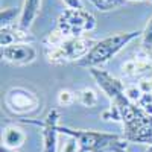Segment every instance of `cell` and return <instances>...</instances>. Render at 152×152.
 I'll return each mask as SVG.
<instances>
[{
	"mask_svg": "<svg viewBox=\"0 0 152 152\" xmlns=\"http://www.w3.org/2000/svg\"><path fill=\"white\" fill-rule=\"evenodd\" d=\"M78 100H79V104L87 107V108H93L97 105L99 102V97H97V93L93 90V88H82V90L78 91Z\"/></svg>",
	"mask_w": 152,
	"mask_h": 152,
	"instance_id": "5bb4252c",
	"label": "cell"
},
{
	"mask_svg": "<svg viewBox=\"0 0 152 152\" xmlns=\"http://www.w3.org/2000/svg\"><path fill=\"white\" fill-rule=\"evenodd\" d=\"M5 107L12 114L28 116L40 108V99L26 87H11L5 93Z\"/></svg>",
	"mask_w": 152,
	"mask_h": 152,
	"instance_id": "52a82bcc",
	"label": "cell"
},
{
	"mask_svg": "<svg viewBox=\"0 0 152 152\" xmlns=\"http://www.w3.org/2000/svg\"><path fill=\"white\" fill-rule=\"evenodd\" d=\"M125 93H126V97H128L132 104H138V100H140V97L143 94V91L140 90V87H138V85H129V87H126Z\"/></svg>",
	"mask_w": 152,
	"mask_h": 152,
	"instance_id": "ffe728a7",
	"label": "cell"
},
{
	"mask_svg": "<svg viewBox=\"0 0 152 152\" xmlns=\"http://www.w3.org/2000/svg\"><path fill=\"white\" fill-rule=\"evenodd\" d=\"M90 75L93 76V79L96 81L97 87L104 91V94H107V97L110 99L111 105H116L120 111L126 110L132 102L126 97V87L123 85V82L120 79H117L116 76H113L111 73L100 70L97 67H91L88 69Z\"/></svg>",
	"mask_w": 152,
	"mask_h": 152,
	"instance_id": "8992f818",
	"label": "cell"
},
{
	"mask_svg": "<svg viewBox=\"0 0 152 152\" xmlns=\"http://www.w3.org/2000/svg\"><path fill=\"white\" fill-rule=\"evenodd\" d=\"M59 134L75 137L79 145V152H131L126 138L119 134L73 129L69 126H59Z\"/></svg>",
	"mask_w": 152,
	"mask_h": 152,
	"instance_id": "6da1fadb",
	"label": "cell"
},
{
	"mask_svg": "<svg viewBox=\"0 0 152 152\" xmlns=\"http://www.w3.org/2000/svg\"><path fill=\"white\" fill-rule=\"evenodd\" d=\"M97 26V21L91 12L87 9H64L61 12L55 29L61 32L66 38H76L84 37L85 32H91Z\"/></svg>",
	"mask_w": 152,
	"mask_h": 152,
	"instance_id": "5b68a950",
	"label": "cell"
},
{
	"mask_svg": "<svg viewBox=\"0 0 152 152\" xmlns=\"http://www.w3.org/2000/svg\"><path fill=\"white\" fill-rule=\"evenodd\" d=\"M2 58L15 66H28L37 59V49L31 43L12 44L2 47Z\"/></svg>",
	"mask_w": 152,
	"mask_h": 152,
	"instance_id": "9c48e42d",
	"label": "cell"
},
{
	"mask_svg": "<svg viewBox=\"0 0 152 152\" xmlns=\"http://www.w3.org/2000/svg\"><path fill=\"white\" fill-rule=\"evenodd\" d=\"M152 70V55L151 52H145V55L135 56L122 64V72L125 76H138Z\"/></svg>",
	"mask_w": 152,
	"mask_h": 152,
	"instance_id": "8fae6325",
	"label": "cell"
},
{
	"mask_svg": "<svg viewBox=\"0 0 152 152\" xmlns=\"http://www.w3.org/2000/svg\"><path fill=\"white\" fill-rule=\"evenodd\" d=\"M123 137L128 143L152 145V116L137 104L122 111Z\"/></svg>",
	"mask_w": 152,
	"mask_h": 152,
	"instance_id": "3957f363",
	"label": "cell"
},
{
	"mask_svg": "<svg viewBox=\"0 0 152 152\" xmlns=\"http://www.w3.org/2000/svg\"><path fill=\"white\" fill-rule=\"evenodd\" d=\"M62 2L70 9H84V5L81 0H62Z\"/></svg>",
	"mask_w": 152,
	"mask_h": 152,
	"instance_id": "603a6c76",
	"label": "cell"
},
{
	"mask_svg": "<svg viewBox=\"0 0 152 152\" xmlns=\"http://www.w3.org/2000/svg\"><path fill=\"white\" fill-rule=\"evenodd\" d=\"M137 105L142 107V108H145V107H148V105H152V93H143Z\"/></svg>",
	"mask_w": 152,
	"mask_h": 152,
	"instance_id": "7402d4cb",
	"label": "cell"
},
{
	"mask_svg": "<svg viewBox=\"0 0 152 152\" xmlns=\"http://www.w3.org/2000/svg\"><path fill=\"white\" fill-rule=\"evenodd\" d=\"M145 152H152V145H149V146L145 149Z\"/></svg>",
	"mask_w": 152,
	"mask_h": 152,
	"instance_id": "d4e9b609",
	"label": "cell"
},
{
	"mask_svg": "<svg viewBox=\"0 0 152 152\" xmlns=\"http://www.w3.org/2000/svg\"><path fill=\"white\" fill-rule=\"evenodd\" d=\"M0 152H18V149H9V148L2 146V148H0Z\"/></svg>",
	"mask_w": 152,
	"mask_h": 152,
	"instance_id": "cb8c5ba5",
	"label": "cell"
},
{
	"mask_svg": "<svg viewBox=\"0 0 152 152\" xmlns=\"http://www.w3.org/2000/svg\"><path fill=\"white\" fill-rule=\"evenodd\" d=\"M97 11L102 12H108V11H114L123 5H126L128 0H88Z\"/></svg>",
	"mask_w": 152,
	"mask_h": 152,
	"instance_id": "9a60e30c",
	"label": "cell"
},
{
	"mask_svg": "<svg viewBox=\"0 0 152 152\" xmlns=\"http://www.w3.org/2000/svg\"><path fill=\"white\" fill-rule=\"evenodd\" d=\"M32 40H34V37L29 34V29L21 28L20 24L0 28V46L2 47L20 44V43H31Z\"/></svg>",
	"mask_w": 152,
	"mask_h": 152,
	"instance_id": "30bf717a",
	"label": "cell"
},
{
	"mask_svg": "<svg viewBox=\"0 0 152 152\" xmlns=\"http://www.w3.org/2000/svg\"><path fill=\"white\" fill-rule=\"evenodd\" d=\"M21 17V8H5L0 12V23H2V28H6V26H12L15 21V18Z\"/></svg>",
	"mask_w": 152,
	"mask_h": 152,
	"instance_id": "2e32d148",
	"label": "cell"
},
{
	"mask_svg": "<svg viewBox=\"0 0 152 152\" xmlns=\"http://www.w3.org/2000/svg\"><path fill=\"white\" fill-rule=\"evenodd\" d=\"M149 2H152V0H149Z\"/></svg>",
	"mask_w": 152,
	"mask_h": 152,
	"instance_id": "4316f807",
	"label": "cell"
},
{
	"mask_svg": "<svg viewBox=\"0 0 152 152\" xmlns=\"http://www.w3.org/2000/svg\"><path fill=\"white\" fill-rule=\"evenodd\" d=\"M94 40L88 37H76V38H67L61 44L55 47H46L44 55L50 64L61 66L69 64V62H79L82 58L87 56V53L94 46Z\"/></svg>",
	"mask_w": 152,
	"mask_h": 152,
	"instance_id": "277c9868",
	"label": "cell"
},
{
	"mask_svg": "<svg viewBox=\"0 0 152 152\" xmlns=\"http://www.w3.org/2000/svg\"><path fill=\"white\" fill-rule=\"evenodd\" d=\"M26 142V134L21 128L15 125L6 126L2 132V146L9 148V149H18Z\"/></svg>",
	"mask_w": 152,
	"mask_h": 152,
	"instance_id": "7c38bea8",
	"label": "cell"
},
{
	"mask_svg": "<svg viewBox=\"0 0 152 152\" xmlns=\"http://www.w3.org/2000/svg\"><path fill=\"white\" fill-rule=\"evenodd\" d=\"M128 2H146V0H128Z\"/></svg>",
	"mask_w": 152,
	"mask_h": 152,
	"instance_id": "484cf974",
	"label": "cell"
},
{
	"mask_svg": "<svg viewBox=\"0 0 152 152\" xmlns=\"http://www.w3.org/2000/svg\"><path fill=\"white\" fill-rule=\"evenodd\" d=\"M41 8V0H23L21 5V17L18 20V24L24 29H29L32 26L34 20L37 18L38 12Z\"/></svg>",
	"mask_w": 152,
	"mask_h": 152,
	"instance_id": "4fadbf2b",
	"label": "cell"
},
{
	"mask_svg": "<svg viewBox=\"0 0 152 152\" xmlns=\"http://www.w3.org/2000/svg\"><path fill=\"white\" fill-rule=\"evenodd\" d=\"M142 47L145 52H152V17L148 20L145 29L142 31Z\"/></svg>",
	"mask_w": 152,
	"mask_h": 152,
	"instance_id": "e0dca14e",
	"label": "cell"
},
{
	"mask_svg": "<svg viewBox=\"0 0 152 152\" xmlns=\"http://www.w3.org/2000/svg\"><path fill=\"white\" fill-rule=\"evenodd\" d=\"M100 116H102V119L107 120V122H120L122 123V111L116 105H111L110 108H107Z\"/></svg>",
	"mask_w": 152,
	"mask_h": 152,
	"instance_id": "ac0fdd59",
	"label": "cell"
},
{
	"mask_svg": "<svg viewBox=\"0 0 152 152\" xmlns=\"http://www.w3.org/2000/svg\"><path fill=\"white\" fill-rule=\"evenodd\" d=\"M56 100H58V105L61 107H69L73 104L75 100V94L70 91V90H61L56 96Z\"/></svg>",
	"mask_w": 152,
	"mask_h": 152,
	"instance_id": "d6986e66",
	"label": "cell"
},
{
	"mask_svg": "<svg viewBox=\"0 0 152 152\" xmlns=\"http://www.w3.org/2000/svg\"><path fill=\"white\" fill-rule=\"evenodd\" d=\"M41 126L43 138V152H58V138H59V113L58 110H50L44 122H34Z\"/></svg>",
	"mask_w": 152,
	"mask_h": 152,
	"instance_id": "ba28073f",
	"label": "cell"
},
{
	"mask_svg": "<svg viewBox=\"0 0 152 152\" xmlns=\"http://www.w3.org/2000/svg\"><path fill=\"white\" fill-rule=\"evenodd\" d=\"M67 142L64 143V146H62L61 152H79V145H78V140H76L75 137L72 135H67Z\"/></svg>",
	"mask_w": 152,
	"mask_h": 152,
	"instance_id": "44dd1931",
	"label": "cell"
},
{
	"mask_svg": "<svg viewBox=\"0 0 152 152\" xmlns=\"http://www.w3.org/2000/svg\"><path fill=\"white\" fill-rule=\"evenodd\" d=\"M138 35H142L140 31H131V32H116L113 35H108L102 40L94 43L91 50L87 53L85 58H82L78 66L81 67H97L108 62L111 58H114L119 52L128 46L131 41H134Z\"/></svg>",
	"mask_w": 152,
	"mask_h": 152,
	"instance_id": "7a4b0ae2",
	"label": "cell"
}]
</instances>
